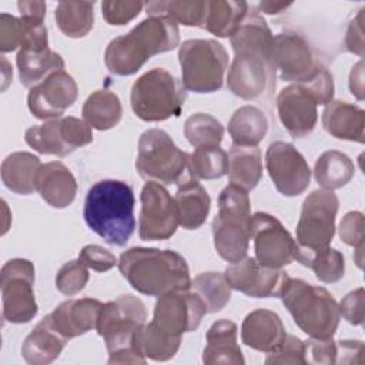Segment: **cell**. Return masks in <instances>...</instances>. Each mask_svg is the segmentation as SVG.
I'll list each match as a JSON object with an SVG mask.
<instances>
[{
  "instance_id": "21",
  "label": "cell",
  "mask_w": 365,
  "mask_h": 365,
  "mask_svg": "<svg viewBox=\"0 0 365 365\" xmlns=\"http://www.w3.org/2000/svg\"><path fill=\"white\" fill-rule=\"evenodd\" d=\"M77 94L76 80L66 70H58L30 88L27 106L36 118L54 120L76 103Z\"/></svg>"
},
{
  "instance_id": "37",
  "label": "cell",
  "mask_w": 365,
  "mask_h": 365,
  "mask_svg": "<svg viewBox=\"0 0 365 365\" xmlns=\"http://www.w3.org/2000/svg\"><path fill=\"white\" fill-rule=\"evenodd\" d=\"M147 16L168 17L177 24L204 29L207 0H167L144 3Z\"/></svg>"
},
{
  "instance_id": "50",
  "label": "cell",
  "mask_w": 365,
  "mask_h": 365,
  "mask_svg": "<svg viewBox=\"0 0 365 365\" xmlns=\"http://www.w3.org/2000/svg\"><path fill=\"white\" fill-rule=\"evenodd\" d=\"M364 302L365 294L364 288H356L346 294L342 301L338 304L339 314L351 324V325H362L364 324Z\"/></svg>"
},
{
  "instance_id": "47",
  "label": "cell",
  "mask_w": 365,
  "mask_h": 365,
  "mask_svg": "<svg viewBox=\"0 0 365 365\" xmlns=\"http://www.w3.org/2000/svg\"><path fill=\"white\" fill-rule=\"evenodd\" d=\"M78 261L96 272H106L117 265L115 255L107 248L96 244L83 247L78 254Z\"/></svg>"
},
{
  "instance_id": "35",
  "label": "cell",
  "mask_w": 365,
  "mask_h": 365,
  "mask_svg": "<svg viewBox=\"0 0 365 365\" xmlns=\"http://www.w3.org/2000/svg\"><path fill=\"white\" fill-rule=\"evenodd\" d=\"M181 339V335H173L151 321L137 331L135 346L145 359L163 362L174 358Z\"/></svg>"
},
{
  "instance_id": "20",
  "label": "cell",
  "mask_w": 365,
  "mask_h": 365,
  "mask_svg": "<svg viewBox=\"0 0 365 365\" xmlns=\"http://www.w3.org/2000/svg\"><path fill=\"white\" fill-rule=\"evenodd\" d=\"M228 285L252 298L279 297L282 284L288 277L281 268L261 264L255 257H244L224 271Z\"/></svg>"
},
{
  "instance_id": "30",
  "label": "cell",
  "mask_w": 365,
  "mask_h": 365,
  "mask_svg": "<svg viewBox=\"0 0 365 365\" xmlns=\"http://www.w3.org/2000/svg\"><path fill=\"white\" fill-rule=\"evenodd\" d=\"M268 133V118L255 106H242L228 121V134L234 145L257 147Z\"/></svg>"
},
{
  "instance_id": "9",
  "label": "cell",
  "mask_w": 365,
  "mask_h": 365,
  "mask_svg": "<svg viewBox=\"0 0 365 365\" xmlns=\"http://www.w3.org/2000/svg\"><path fill=\"white\" fill-rule=\"evenodd\" d=\"M190 154L180 150L173 138L160 128H150L140 135L135 168L147 181L180 184L191 175Z\"/></svg>"
},
{
  "instance_id": "29",
  "label": "cell",
  "mask_w": 365,
  "mask_h": 365,
  "mask_svg": "<svg viewBox=\"0 0 365 365\" xmlns=\"http://www.w3.org/2000/svg\"><path fill=\"white\" fill-rule=\"evenodd\" d=\"M40 165V158L31 153H11L1 163V181L10 191L16 194H33L36 191L34 178Z\"/></svg>"
},
{
  "instance_id": "14",
  "label": "cell",
  "mask_w": 365,
  "mask_h": 365,
  "mask_svg": "<svg viewBox=\"0 0 365 365\" xmlns=\"http://www.w3.org/2000/svg\"><path fill=\"white\" fill-rule=\"evenodd\" d=\"M251 240L255 258L267 267L282 268L295 259L297 241L271 214L255 212L251 215Z\"/></svg>"
},
{
  "instance_id": "28",
  "label": "cell",
  "mask_w": 365,
  "mask_h": 365,
  "mask_svg": "<svg viewBox=\"0 0 365 365\" xmlns=\"http://www.w3.org/2000/svg\"><path fill=\"white\" fill-rule=\"evenodd\" d=\"M237 332L238 328L235 322L228 319L215 321L207 331V345L202 351V362L205 365H242L245 359L237 342Z\"/></svg>"
},
{
  "instance_id": "1",
  "label": "cell",
  "mask_w": 365,
  "mask_h": 365,
  "mask_svg": "<svg viewBox=\"0 0 365 365\" xmlns=\"http://www.w3.org/2000/svg\"><path fill=\"white\" fill-rule=\"evenodd\" d=\"M234 60L228 70V90L244 100H254L275 87L277 68L272 58L274 34L265 19L248 11L230 37Z\"/></svg>"
},
{
  "instance_id": "43",
  "label": "cell",
  "mask_w": 365,
  "mask_h": 365,
  "mask_svg": "<svg viewBox=\"0 0 365 365\" xmlns=\"http://www.w3.org/2000/svg\"><path fill=\"white\" fill-rule=\"evenodd\" d=\"M88 278L90 274L84 264H81L78 259L68 261L58 269L56 275V287L61 294L71 297L84 289Z\"/></svg>"
},
{
  "instance_id": "48",
  "label": "cell",
  "mask_w": 365,
  "mask_h": 365,
  "mask_svg": "<svg viewBox=\"0 0 365 365\" xmlns=\"http://www.w3.org/2000/svg\"><path fill=\"white\" fill-rule=\"evenodd\" d=\"M338 346L332 338L317 339L309 338L305 341V359L307 364H336Z\"/></svg>"
},
{
  "instance_id": "24",
  "label": "cell",
  "mask_w": 365,
  "mask_h": 365,
  "mask_svg": "<svg viewBox=\"0 0 365 365\" xmlns=\"http://www.w3.org/2000/svg\"><path fill=\"white\" fill-rule=\"evenodd\" d=\"M101 307L103 304L94 298L67 299L61 302L50 315L54 327L67 339H71L97 327Z\"/></svg>"
},
{
  "instance_id": "55",
  "label": "cell",
  "mask_w": 365,
  "mask_h": 365,
  "mask_svg": "<svg viewBox=\"0 0 365 365\" xmlns=\"http://www.w3.org/2000/svg\"><path fill=\"white\" fill-rule=\"evenodd\" d=\"M291 6V3H281V1H261L258 4L259 11L267 14H278L284 10H287Z\"/></svg>"
},
{
  "instance_id": "38",
  "label": "cell",
  "mask_w": 365,
  "mask_h": 365,
  "mask_svg": "<svg viewBox=\"0 0 365 365\" xmlns=\"http://www.w3.org/2000/svg\"><path fill=\"white\" fill-rule=\"evenodd\" d=\"M355 167L351 158L336 150L322 153L314 165V177L324 190H338L354 177Z\"/></svg>"
},
{
  "instance_id": "27",
  "label": "cell",
  "mask_w": 365,
  "mask_h": 365,
  "mask_svg": "<svg viewBox=\"0 0 365 365\" xmlns=\"http://www.w3.org/2000/svg\"><path fill=\"white\" fill-rule=\"evenodd\" d=\"M178 224L185 230L200 228L211 208V198L207 190L192 177H187L178 184L174 195Z\"/></svg>"
},
{
  "instance_id": "4",
  "label": "cell",
  "mask_w": 365,
  "mask_h": 365,
  "mask_svg": "<svg viewBox=\"0 0 365 365\" xmlns=\"http://www.w3.org/2000/svg\"><path fill=\"white\" fill-rule=\"evenodd\" d=\"M133 188L120 180H101L87 192L83 217L107 244L124 247L135 228Z\"/></svg>"
},
{
  "instance_id": "17",
  "label": "cell",
  "mask_w": 365,
  "mask_h": 365,
  "mask_svg": "<svg viewBox=\"0 0 365 365\" xmlns=\"http://www.w3.org/2000/svg\"><path fill=\"white\" fill-rule=\"evenodd\" d=\"M272 58L284 81L305 83L322 67V63L315 58L305 37L294 31H284L274 36Z\"/></svg>"
},
{
  "instance_id": "8",
  "label": "cell",
  "mask_w": 365,
  "mask_h": 365,
  "mask_svg": "<svg viewBox=\"0 0 365 365\" xmlns=\"http://www.w3.org/2000/svg\"><path fill=\"white\" fill-rule=\"evenodd\" d=\"M131 108L147 123L178 117L187 100V90L168 70L155 67L140 76L131 87Z\"/></svg>"
},
{
  "instance_id": "7",
  "label": "cell",
  "mask_w": 365,
  "mask_h": 365,
  "mask_svg": "<svg viewBox=\"0 0 365 365\" xmlns=\"http://www.w3.org/2000/svg\"><path fill=\"white\" fill-rule=\"evenodd\" d=\"M214 247L218 255L237 262L247 257L251 240V202L248 191L228 184L218 197V212L212 220Z\"/></svg>"
},
{
  "instance_id": "33",
  "label": "cell",
  "mask_w": 365,
  "mask_h": 365,
  "mask_svg": "<svg viewBox=\"0 0 365 365\" xmlns=\"http://www.w3.org/2000/svg\"><path fill=\"white\" fill-rule=\"evenodd\" d=\"M83 120L98 131L115 127L123 117V106L118 96L110 90L93 91L83 104Z\"/></svg>"
},
{
  "instance_id": "46",
  "label": "cell",
  "mask_w": 365,
  "mask_h": 365,
  "mask_svg": "<svg viewBox=\"0 0 365 365\" xmlns=\"http://www.w3.org/2000/svg\"><path fill=\"white\" fill-rule=\"evenodd\" d=\"M26 26L20 17L7 13L0 14V51L10 53L21 47Z\"/></svg>"
},
{
  "instance_id": "51",
  "label": "cell",
  "mask_w": 365,
  "mask_h": 365,
  "mask_svg": "<svg viewBox=\"0 0 365 365\" xmlns=\"http://www.w3.org/2000/svg\"><path fill=\"white\" fill-rule=\"evenodd\" d=\"M364 7L358 10L356 16L349 21L345 33V48L359 57L364 56Z\"/></svg>"
},
{
  "instance_id": "10",
  "label": "cell",
  "mask_w": 365,
  "mask_h": 365,
  "mask_svg": "<svg viewBox=\"0 0 365 365\" xmlns=\"http://www.w3.org/2000/svg\"><path fill=\"white\" fill-rule=\"evenodd\" d=\"M178 61L185 90L202 94L218 91L222 87L228 54L217 40H185L178 48Z\"/></svg>"
},
{
  "instance_id": "12",
  "label": "cell",
  "mask_w": 365,
  "mask_h": 365,
  "mask_svg": "<svg viewBox=\"0 0 365 365\" xmlns=\"http://www.w3.org/2000/svg\"><path fill=\"white\" fill-rule=\"evenodd\" d=\"M339 200L331 190H315L302 202L295 228L297 244L305 250L324 248L335 235V218Z\"/></svg>"
},
{
  "instance_id": "34",
  "label": "cell",
  "mask_w": 365,
  "mask_h": 365,
  "mask_svg": "<svg viewBox=\"0 0 365 365\" xmlns=\"http://www.w3.org/2000/svg\"><path fill=\"white\" fill-rule=\"evenodd\" d=\"M248 13L245 1L207 0V14L204 29L211 34L227 38L238 29Z\"/></svg>"
},
{
  "instance_id": "13",
  "label": "cell",
  "mask_w": 365,
  "mask_h": 365,
  "mask_svg": "<svg viewBox=\"0 0 365 365\" xmlns=\"http://www.w3.org/2000/svg\"><path fill=\"white\" fill-rule=\"evenodd\" d=\"M26 143L40 154L64 157L93 141L91 127L77 117L48 120L26 130Z\"/></svg>"
},
{
  "instance_id": "41",
  "label": "cell",
  "mask_w": 365,
  "mask_h": 365,
  "mask_svg": "<svg viewBox=\"0 0 365 365\" xmlns=\"http://www.w3.org/2000/svg\"><path fill=\"white\" fill-rule=\"evenodd\" d=\"M188 168L192 177L201 180H215L227 174L228 155L220 147H197L190 155Z\"/></svg>"
},
{
  "instance_id": "52",
  "label": "cell",
  "mask_w": 365,
  "mask_h": 365,
  "mask_svg": "<svg viewBox=\"0 0 365 365\" xmlns=\"http://www.w3.org/2000/svg\"><path fill=\"white\" fill-rule=\"evenodd\" d=\"M338 346V358L336 362L341 364H362L364 362V344L362 341H351L341 339L336 342Z\"/></svg>"
},
{
  "instance_id": "40",
  "label": "cell",
  "mask_w": 365,
  "mask_h": 365,
  "mask_svg": "<svg viewBox=\"0 0 365 365\" xmlns=\"http://www.w3.org/2000/svg\"><path fill=\"white\" fill-rule=\"evenodd\" d=\"M205 304L207 314L221 311L231 299V287L221 272H202L197 275L190 285Z\"/></svg>"
},
{
  "instance_id": "3",
  "label": "cell",
  "mask_w": 365,
  "mask_h": 365,
  "mask_svg": "<svg viewBox=\"0 0 365 365\" xmlns=\"http://www.w3.org/2000/svg\"><path fill=\"white\" fill-rule=\"evenodd\" d=\"M180 43L177 23L163 16H148L127 34L113 38L104 63L115 76L135 74L153 56L174 50Z\"/></svg>"
},
{
  "instance_id": "11",
  "label": "cell",
  "mask_w": 365,
  "mask_h": 365,
  "mask_svg": "<svg viewBox=\"0 0 365 365\" xmlns=\"http://www.w3.org/2000/svg\"><path fill=\"white\" fill-rule=\"evenodd\" d=\"M34 265L24 258L7 261L0 271L1 317L10 324L30 322L38 311L34 297Z\"/></svg>"
},
{
  "instance_id": "26",
  "label": "cell",
  "mask_w": 365,
  "mask_h": 365,
  "mask_svg": "<svg viewBox=\"0 0 365 365\" xmlns=\"http://www.w3.org/2000/svg\"><path fill=\"white\" fill-rule=\"evenodd\" d=\"M322 127L335 138L364 143L365 111L356 104L342 100L329 101L322 111Z\"/></svg>"
},
{
  "instance_id": "53",
  "label": "cell",
  "mask_w": 365,
  "mask_h": 365,
  "mask_svg": "<svg viewBox=\"0 0 365 365\" xmlns=\"http://www.w3.org/2000/svg\"><path fill=\"white\" fill-rule=\"evenodd\" d=\"M17 9L23 19L44 21L47 6L44 1H19Z\"/></svg>"
},
{
  "instance_id": "2",
  "label": "cell",
  "mask_w": 365,
  "mask_h": 365,
  "mask_svg": "<svg viewBox=\"0 0 365 365\" xmlns=\"http://www.w3.org/2000/svg\"><path fill=\"white\" fill-rule=\"evenodd\" d=\"M117 265L130 285L144 295L161 297L191 285L185 258L173 250L133 247L120 255Z\"/></svg>"
},
{
  "instance_id": "49",
  "label": "cell",
  "mask_w": 365,
  "mask_h": 365,
  "mask_svg": "<svg viewBox=\"0 0 365 365\" xmlns=\"http://www.w3.org/2000/svg\"><path fill=\"white\" fill-rule=\"evenodd\" d=\"M341 240L355 250L364 248V214L359 211H349L339 224Z\"/></svg>"
},
{
  "instance_id": "42",
  "label": "cell",
  "mask_w": 365,
  "mask_h": 365,
  "mask_svg": "<svg viewBox=\"0 0 365 365\" xmlns=\"http://www.w3.org/2000/svg\"><path fill=\"white\" fill-rule=\"evenodd\" d=\"M184 135L191 145L215 147L220 145L224 137L222 124L207 113L191 114L184 123Z\"/></svg>"
},
{
  "instance_id": "15",
  "label": "cell",
  "mask_w": 365,
  "mask_h": 365,
  "mask_svg": "<svg viewBox=\"0 0 365 365\" xmlns=\"http://www.w3.org/2000/svg\"><path fill=\"white\" fill-rule=\"evenodd\" d=\"M138 235L144 241H161L174 235L178 217L174 198L167 188L155 181H147L141 190Z\"/></svg>"
},
{
  "instance_id": "18",
  "label": "cell",
  "mask_w": 365,
  "mask_h": 365,
  "mask_svg": "<svg viewBox=\"0 0 365 365\" xmlns=\"http://www.w3.org/2000/svg\"><path fill=\"white\" fill-rule=\"evenodd\" d=\"M205 314L207 307L202 299L194 291L181 289L158 297L153 321L164 331L182 336L195 331Z\"/></svg>"
},
{
  "instance_id": "22",
  "label": "cell",
  "mask_w": 365,
  "mask_h": 365,
  "mask_svg": "<svg viewBox=\"0 0 365 365\" xmlns=\"http://www.w3.org/2000/svg\"><path fill=\"white\" fill-rule=\"evenodd\" d=\"M287 332L279 315L269 309L250 312L241 325V341L259 352L275 351L285 339Z\"/></svg>"
},
{
  "instance_id": "6",
  "label": "cell",
  "mask_w": 365,
  "mask_h": 365,
  "mask_svg": "<svg viewBox=\"0 0 365 365\" xmlns=\"http://www.w3.org/2000/svg\"><path fill=\"white\" fill-rule=\"evenodd\" d=\"M279 298L297 327L309 338L328 339L335 335L341 319L339 307L324 287L288 275L282 284Z\"/></svg>"
},
{
  "instance_id": "39",
  "label": "cell",
  "mask_w": 365,
  "mask_h": 365,
  "mask_svg": "<svg viewBox=\"0 0 365 365\" xmlns=\"http://www.w3.org/2000/svg\"><path fill=\"white\" fill-rule=\"evenodd\" d=\"M54 19L64 36L71 38L84 37L94 24V1H60Z\"/></svg>"
},
{
  "instance_id": "45",
  "label": "cell",
  "mask_w": 365,
  "mask_h": 365,
  "mask_svg": "<svg viewBox=\"0 0 365 365\" xmlns=\"http://www.w3.org/2000/svg\"><path fill=\"white\" fill-rule=\"evenodd\" d=\"M143 1L106 0L101 3V13L104 20L111 26H124L135 19L143 10Z\"/></svg>"
},
{
  "instance_id": "31",
  "label": "cell",
  "mask_w": 365,
  "mask_h": 365,
  "mask_svg": "<svg viewBox=\"0 0 365 365\" xmlns=\"http://www.w3.org/2000/svg\"><path fill=\"white\" fill-rule=\"evenodd\" d=\"M228 155L230 184L238 185L245 191L254 190L262 178V160L258 147L231 145Z\"/></svg>"
},
{
  "instance_id": "23",
  "label": "cell",
  "mask_w": 365,
  "mask_h": 365,
  "mask_svg": "<svg viewBox=\"0 0 365 365\" xmlns=\"http://www.w3.org/2000/svg\"><path fill=\"white\" fill-rule=\"evenodd\" d=\"M34 185L41 198L53 208L68 207L77 194V181L73 173L60 161L41 164Z\"/></svg>"
},
{
  "instance_id": "19",
  "label": "cell",
  "mask_w": 365,
  "mask_h": 365,
  "mask_svg": "<svg viewBox=\"0 0 365 365\" xmlns=\"http://www.w3.org/2000/svg\"><path fill=\"white\" fill-rule=\"evenodd\" d=\"M318 98L307 83H294L277 96V111L281 124L294 138L309 135L318 121Z\"/></svg>"
},
{
  "instance_id": "25",
  "label": "cell",
  "mask_w": 365,
  "mask_h": 365,
  "mask_svg": "<svg viewBox=\"0 0 365 365\" xmlns=\"http://www.w3.org/2000/svg\"><path fill=\"white\" fill-rule=\"evenodd\" d=\"M68 339L54 327L51 315H46L26 336L21 356L30 365H47L56 361Z\"/></svg>"
},
{
  "instance_id": "44",
  "label": "cell",
  "mask_w": 365,
  "mask_h": 365,
  "mask_svg": "<svg viewBox=\"0 0 365 365\" xmlns=\"http://www.w3.org/2000/svg\"><path fill=\"white\" fill-rule=\"evenodd\" d=\"M267 365H274V364H292V365H305V341H301L295 335H288L285 339L281 342V345L267 354L265 358Z\"/></svg>"
},
{
  "instance_id": "16",
  "label": "cell",
  "mask_w": 365,
  "mask_h": 365,
  "mask_svg": "<svg viewBox=\"0 0 365 365\" xmlns=\"http://www.w3.org/2000/svg\"><path fill=\"white\" fill-rule=\"evenodd\" d=\"M265 167L277 188L285 197L302 194L311 182V170L304 155L289 143L275 141L265 153Z\"/></svg>"
},
{
  "instance_id": "32",
  "label": "cell",
  "mask_w": 365,
  "mask_h": 365,
  "mask_svg": "<svg viewBox=\"0 0 365 365\" xmlns=\"http://www.w3.org/2000/svg\"><path fill=\"white\" fill-rule=\"evenodd\" d=\"M16 64L20 83L30 88L41 83L51 73L64 70L63 57L50 48L43 51L20 48L16 57Z\"/></svg>"
},
{
  "instance_id": "36",
  "label": "cell",
  "mask_w": 365,
  "mask_h": 365,
  "mask_svg": "<svg viewBox=\"0 0 365 365\" xmlns=\"http://www.w3.org/2000/svg\"><path fill=\"white\" fill-rule=\"evenodd\" d=\"M295 259L301 265L312 269L315 277L325 284L338 282L345 274L344 254L335 248H331L329 245L317 250H305L298 247Z\"/></svg>"
},
{
  "instance_id": "54",
  "label": "cell",
  "mask_w": 365,
  "mask_h": 365,
  "mask_svg": "<svg viewBox=\"0 0 365 365\" xmlns=\"http://www.w3.org/2000/svg\"><path fill=\"white\" fill-rule=\"evenodd\" d=\"M349 90L358 100H364V61L362 60H359L349 73Z\"/></svg>"
},
{
  "instance_id": "5",
  "label": "cell",
  "mask_w": 365,
  "mask_h": 365,
  "mask_svg": "<svg viewBox=\"0 0 365 365\" xmlns=\"http://www.w3.org/2000/svg\"><path fill=\"white\" fill-rule=\"evenodd\" d=\"M145 319V305L134 295H121L103 304L96 329L106 342L108 364H145L135 346L137 331Z\"/></svg>"
}]
</instances>
